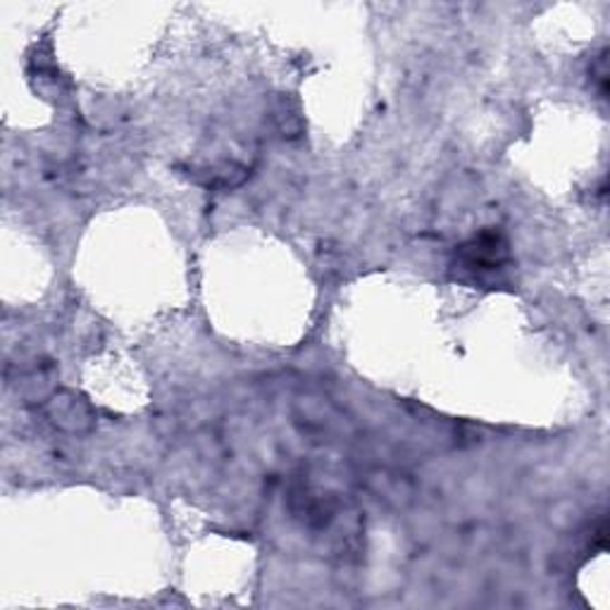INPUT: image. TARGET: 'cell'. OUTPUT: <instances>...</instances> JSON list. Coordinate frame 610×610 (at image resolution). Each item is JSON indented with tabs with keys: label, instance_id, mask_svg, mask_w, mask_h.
Listing matches in <instances>:
<instances>
[{
	"label": "cell",
	"instance_id": "obj_5",
	"mask_svg": "<svg viewBox=\"0 0 610 610\" xmlns=\"http://www.w3.org/2000/svg\"><path fill=\"white\" fill-rule=\"evenodd\" d=\"M367 479H370V489L379 496V499H387L396 506H403L406 501H410V496H413V489H410L408 481L393 473L375 470L367 475Z\"/></svg>",
	"mask_w": 610,
	"mask_h": 610
},
{
	"label": "cell",
	"instance_id": "obj_1",
	"mask_svg": "<svg viewBox=\"0 0 610 610\" xmlns=\"http://www.w3.org/2000/svg\"><path fill=\"white\" fill-rule=\"evenodd\" d=\"M458 265L473 275H487L493 269H501L508 260V244L501 232L487 230L477 234L458 248Z\"/></svg>",
	"mask_w": 610,
	"mask_h": 610
},
{
	"label": "cell",
	"instance_id": "obj_2",
	"mask_svg": "<svg viewBox=\"0 0 610 610\" xmlns=\"http://www.w3.org/2000/svg\"><path fill=\"white\" fill-rule=\"evenodd\" d=\"M44 406L48 420L67 434H87L96 428V410L73 391H55Z\"/></svg>",
	"mask_w": 610,
	"mask_h": 610
},
{
	"label": "cell",
	"instance_id": "obj_3",
	"mask_svg": "<svg viewBox=\"0 0 610 610\" xmlns=\"http://www.w3.org/2000/svg\"><path fill=\"white\" fill-rule=\"evenodd\" d=\"M296 408L298 422H306L310 432L332 439L346 434L348 430V420L339 413V408L328 399H320V396H303V399H298Z\"/></svg>",
	"mask_w": 610,
	"mask_h": 610
},
{
	"label": "cell",
	"instance_id": "obj_4",
	"mask_svg": "<svg viewBox=\"0 0 610 610\" xmlns=\"http://www.w3.org/2000/svg\"><path fill=\"white\" fill-rule=\"evenodd\" d=\"M18 385V391L24 396L26 401H34V403H46L51 396L55 393V375H53V367H34L26 375H22Z\"/></svg>",
	"mask_w": 610,
	"mask_h": 610
}]
</instances>
